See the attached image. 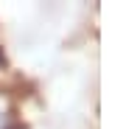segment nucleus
<instances>
[{
  "instance_id": "f257e3e1",
  "label": "nucleus",
  "mask_w": 126,
  "mask_h": 129,
  "mask_svg": "<svg viewBox=\"0 0 126 129\" xmlns=\"http://www.w3.org/2000/svg\"><path fill=\"white\" fill-rule=\"evenodd\" d=\"M6 129H28V126H25V123H23V121H14V123H9V126H6Z\"/></svg>"
},
{
  "instance_id": "f03ea898",
  "label": "nucleus",
  "mask_w": 126,
  "mask_h": 129,
  "mask_svg": "<svg viewBox=\"0 0 126 129\" xmlns=\"http://www.w3.org/2000/svg\"><path fill=\"white\" fill-rule=\"evenodd\" d=\"M3 64H6V56H3V51H0V68H3Z\"/></svg>"
}]
</instances>
